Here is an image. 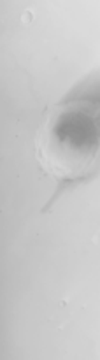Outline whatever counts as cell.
Here are the masks:
<instances>
[{"label": "cell", "instance_id": "cell-1", "mask_svg": "<svg viewBox=\"0 0 100 360\" xmlns=\"http://www.w3.org/2000/svg\"><path fill=\"white\" fill-rule=\"evenodd\" d=\"M94 143V118L90 112L80 111L77 105H74L56 118L49 134V155L55 153L60 158L67 148V162L73 165L70 169H80L81 174V169L87 167V162L92 160Z\"/></svg>", "mask_w": 100, "mask_h": 360}]
</instances>
